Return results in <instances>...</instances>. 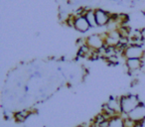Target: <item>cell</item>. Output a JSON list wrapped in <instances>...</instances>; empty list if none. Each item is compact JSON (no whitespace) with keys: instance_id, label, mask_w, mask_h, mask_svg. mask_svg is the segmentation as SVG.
Listing matches in <instances>:
<instances>
[{"instance_id":"obj_1","label":"cell","mask_w":145,"mask_h":127,"mask_svg":"<svg viewBox=\"0 0 145 127\" xmlns=\"http://www.w3.org/2000/svg\"><path fill=\"white\" fill-rule=\"evenodd\" d=\"M120 103H121L122 114H126V115H128L139 105L142 104L138 96L135 94H126L120 96Z\"/></svg>"},{"instance_id":"obj_2","label":"cell","mask_w":145,"mask_h":127,"mask_svg":"<svg viewBox=\"0 0 145 127\" xmlns=\"http://www.w3.org/2000/svg\"><path fill=\"white\" fill-rule=\"evenodd\" d=\"M145 56V51L143 49V47H139V46L135 45H129L127 47L123 57L125 59H144Z\"/></svg>"},{"instance_id":"obj_3","label":"cell","mask_w":145,"mask_h":127,"mask_svg":"<svg viewBox=\"0 0 145 127\" xmlns=\"http://www.w3.org/2000/svg\"><path fill=\"white\" fill-rule=\"evenodd\" d=\"M86 45L91 49L95 51L100 50L104 47V37L103 34H91L86 37Z\"/></svg>"},{"instance_id":"obj_4","label":"cell","mask_w":145,"mask_h":127,"mask_svg":"<svg viewBox=\"0 0 145 127\" xmlns=\"http://www.w3.org/2000/svg\"><path fill=\"white\" fill-rule=\"evenodd\" d=\"M95 18L99 27H104L107 26V24L110 21L111 13L103 8H95Z\"/></svg>"},{"instance_id":"obj_5","label":"cell","mask_w":145,"mask_h":127,"mask_svg":"<svg viewBox=\"0 0 145 127\" xmlns=\"http://www.w3.org/2000/svg\"><path fill=\"white\" fill-rule=\"evenodd\" d=\"M125 66H126L129 72V75H133L139 72L144 66V60L142 59H127L125 60Z\"/></svg>"},{"instance_id":"obj_6","label":"cell","mask_w":145,"mask_h":127,"mask_svg":"<svg viewBox=\"0 0 145 127\" xmlns=\"http://www.w3.org/2000/svg\"><path fill=\"white\" fill-rule=\"evenodd\" d=\"M128 117H130L141 125V123L145 120V107L143 106V104H140L137 108H135L132 112H130L128 114Z\"/></svg>"},{"instance_id":"obj_7","label":"cell","mask_w":145,"mask_h":127,"mask_svg":"<svg viewBox=\"0 0 145 127\" xmlns=\"http://www.w3.org/2000/svg\"><path fill=\"white\" fill-rule=\"evenodd\" d=\"M75 29L80 33H86L91 29V26L89 22L86 21V17L84 16H80L76 18V22H75Z\"/></svg>"},{"instance_id":"obj_8","label":"cell","mask_w":145,"mask_h":127,"mask_svg":"<svg viewBox=\"0 0 145 127\" xmlns=\"http://www.w3.org/2000/svg\"><path fill=\"white\" fill-rule=\"evenodd\" d=\"M106 104L110 109H112L115 113L121 116L122 114V109H121V103H120V97H113L111 96L106 102Z\"/></svg>"},{"instance_id":"obj_9","label":"cell","mask_w":145,"mask_h":127,"mask_svg":"<svg viewBox=\"0 0 145 127\" xmlns=\"http://www.w3.org/2000/svg\"><path fill=\"white\" fill-rule=\"evenodd\" d=\"M86 21L89 22V24H90V26H91V28H96L99 27L97 26V23H96V18H95V9H90L87 10V12H86Z\"/></svg>"},{"instance_id":"obj_10","label":"cell","mask_w":145,"mask_h":127,"mask_svg":"<svg viewBox=\"0 0 145 127\" xmlns=\"http://www.w3.org/2000/svg\"><path fill=\"white\" fill-rule=\"evenodd\" d=\"M121 117L123 119V127H139L140 124L134 121L133 119L128 117L126 114H121Z\"/></svg>"},{"instance_id":"obj_11","label":"cell","mask_w":145,"mask_h":127,"mask_svg":"<svg viewBox=\"0 0 145 127\" xmlns=\"http://www.w3.org/2000/svg\"><path fill=\"white\" fill-rule=\"evenodd\" d=\"M104 61L108 65H110V66H116V65L119 64V57L118 56H112V57H109V58L104 59Z\"/></svg>"}]
</instances>
